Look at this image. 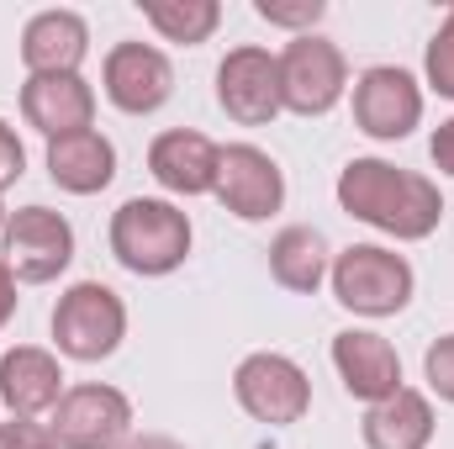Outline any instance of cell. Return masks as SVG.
I'll return each instance as SVG.
<instances>
[{
    "label": "cell",
    "instance_id": "cell-22",
    "mask_svg": "<svg viewBox=\"0 0 454 449\" xmlns=\"http://www.w3.org/2000/svg\"><path fill=\"white\" fill-rule=\"evenodd\" d=\"M254 11H259V21L286 27V32H296V37H307V32L328 16L323 0H254Z\"/></svg>",
    "mask_w": 454,
    "mask_h": 449
},
{
    "label": "cell",
    "instance_id": "cell-12",
    "mask_svg": "<svg viewBox=\"0 0 454 449\" xmlns=\"http://www.w3.org/2000/svg\"><path fill=\"white\" fill-rule=\"evenodd\" d=\"M101 85H106V101H112L116 112L148 116L175 96V64L153 43H116L112 53H106Z\"/></svg>",
    "mask_w": 454,
    "mask_h": 449
},
{
    "label": "cell",
    "instance_id": "cell-19",
    "mask_svg": "<svg viewBox=\"0 0 454 449\" xmlns=\"http://www.w3.org/2000/svg\"><path fill=\"white\" fill-rule=\"evenodd\" d=\"M359 434H364V449H428L434 445V402L402 386L364 413Z\"/></svg>",
    "mask_w": 454,
    "mask_h": 449
},
{
    "label": "cell",
    "instance_id": "cell-30",
    "mask_svg": "<svg viewBox=\"0 0 454 449\" xmlns=\"http://www.w3.org/2000/svg\"><path fill=\"white\" fill-rule=\"evenodd\" d=\"M5 217H11V212H5V201H0V232H5Z\"/></svg>",
    "mask_w": 454,
    "mask_h": 449
},
{
    "label": "cell",
    "instance_id": "cell-4",
    "mask_svg": "<svg viewBox=\"0 0 454 449\" xmlns=\"http://www.w3.org/2000/svg\"><path fill=\"white\" fill-rule=\"evenodd\" d=\"M121 338H127V307H121V296L112 286L80 280V286H69L59 296V307H53V343H59V354L96 365V359H106V354L121 349Z\"/></svg>",
    "mask_w": 454,
    "mask_h": 449
},
{
    "label": "cell",
    "instance_id": "cell-23",
    "mask_svg": "<svg viewBox=\"0 0 454 449\" xmlns=\"http://www.w3.org/2000/svg\"><path fill=\"white\" fill-rule=\"evenodd\" d=\"M423 75H428V85H434L444 101H454V5H450V16H444V27L434 32V43H428Z\"/></svg>",
    "mask_w": 454,
    "mask_h": 449
},
{
    "label": "cell",
    "instance_id": "cell-16",
    "mask_svg": "<svg viewBox=\"0 0 454 449\" xmlns=\"http://www.w3.org/2000/svg\"><path fill=\"white\" fill-rule=\"evenodd\" d=\"M59 397H64L59 354L37 343H16L0 354V402L11 407V418H43L59 407Z\"/></svg>",
    "mask_w": 454,
    "mask_h": 449
},
{
    "label": "cell",
    "instance_id": "cell-25",
    "mask_svg": "<svg viewBox=\"0 0 454 449\" xmlns=\"http://www.w3.org/2000/svg\"><path fill=\"white\" fill-rule=\"evenodd\" d=\"M0 449H59V445H53V434L43 423L11 418V423H0Z\"/></svg>",
    "mask_w": 454,
    "mask_h": 449
},
{
    "label": "cell",
    "instance_id": "cell-24",
    "mask_svg": "<svg viewBox=\"0 0 454 449\" xmlns=\"http://www.w3.org/2000/svg\"><path fill=\"white\" fill-rule=\"evenodd\" d=\"M423 375H428L434 397L454 402V334H444V338L428 343V354H423Z\"/></svg>",
    "mask_w": 454,
    "mask_h": 449
},
{
    "label": "cell",
    "instance_id": "cell-27",
    "mask_svg": "<svg viewBox=\"0 0 454 449\" xmlns=\"http://www.w3.org/2000/svg\"><path fill=\"white\" fill-rule=\"evenodd\" d=\"M428 154H434V164H439L444 175H454V116L434 127V138H428Z\"/></svg>",
    "mask_w": 454,
    "mask_h": 449
},
{
    "label": "cell",
    "instance_id": "cell-20",
    "mask_svg": "<svg viewBox=\"0 0 454 449\" xmlns=\"http://www.w3.org/2000/svg\"><path fill=\"white\" fill-rule=\"evenodd\" d=\"M333 259H328V238L317 227H280L275 243H270V275L296 291V296H312L323 280H328Z\"/></svg>",
    "mask_w": 454,
    "mask_h": 449
},
{
    "label": "cell",
    "instance_id": "cell-26",
    "mask_svg": "<svg viewBox=\"0 0 454 449\" xmlns=\"http://www.w3.org/2000/svg\"><path fill=\"white\" fill-rule=\"evenodd\" d=\"M21 169H27V148H21L16 127L0 116V191H5V185H16V180H21Z\"/></svg>",
    "mask_w": 454,
    "mask_h": 449
},
{
    "label": "cell",
    "instance_id": "cell-7",
    "mask_svg": "<svg viewBox=\"0 0 454 449\" xmlns=\"http://www.w3.org/2000/svg\"><path fill=\"white\" fill-rule=\"evenodd\" d=\"M280 59V106L296 116H328L348 91V64H343L339 43L307 32V37H291Z\"/></svg>",
    "mask_w": 454,
    "mask_h": 449
},
{
    "label": "cell",
    "instance_id": "cell-18",
    "mask_svg": "<svg viewBox=\"0 0 454 449\" xmlns=\"http://www.w3.org/2000/svg\"><path fill=\"white\" fill-rule=\"evenodd\" d=\"M48 175L59 191L69 196H96L116 180V148L112 138H101L96 127L85 132H69V138H53L48 143Z\"/></svg>",
    "mask_w": 454,
    "mask_h": 449
},
{
    "label": "cell",
    "instance_id": "cell-10",
    "mask_svg": "<svg viewBox=\"0 0 454 449\" xmlns=\"http://www.w3.org/2000/svg\"><path fill=\"white\" fill-rule=\"evenodd\" d=\"M217 106L243 127H264L286 112L280 106V59L259 43L232 48L217 64Z\"/></svg>",
    "mask_w": 454,
    "mask_h": 449
},
{
    "label": "cell",
    "instance_id": "cell-14",
    "mask_svg": "<svg viewBox=\"0 0 454 449\" xmlns=\"http://www.w3.org/2000/svg\"><path fill=\"white\" fill-rule=\"evenodd\" d=\"M21 116L48 143L69 138V132H85L96 122V91H90L85 75H27V85H21Z\"/></svg>",
    "mask_w": 454,
    "mask_h": 449
},
{
    "label": "cell",
    "instance_id": "cell-13",
    "mask_svg": "<svg viewBox=\"0 0 454 449\" xmlns=\"http://www.w3.org/2000/svg\"><path fill=\"white\" fill-rule=\"evenodd\" d=\"M217 164H223V148L207 132H191V127H169L148 143V175L169 196H212L217 191Z\"/></svg>",
    "mask_w": 454,
    "mask_h": 449
},
{
    "label": "cell",
    "instance_id": "cell-11",
    "mask_svg": "<svg viewBox=\"0 0 454 449\" xmlns=\"http://www.w3.org/2000/svg\"><path fill=\"white\" fill-rule=\"evenodd\" d=\"M212 196L223 201L232 217L264 223V217H275L280 201H286V175H280V164H275L264 148H254V143H227L223 164H217V191H212Z\"/></svg>",
    "mask_w": 454,
    "mask_h": 449
},
{
    "label": "cell",
    "instance_id": "cell-3",
    "mask_svg": "<svg viewBox=\"0 0 454 449\" xmlns=\"http://www.w3.org/2000/svg\"><path fill=\"white\" fill-rule=\"evenodd\" d=\"M333 296L339 307L359 312V318H396L407 302H412V264L396 254V248H380V243H348L343 254H333Z\"/></svg>",
    "mask_w": 454,
    "mask_h": 449
},
{
    "label": "cell",
    "instance_id": "cell-29",
    "mask_svg": "<svg viewBox=\"0 0 454 449\" xmlns=\"http://www.w3.org/2000/svg\"><path fill=\"white\" fill-rule=\"evenodd\" d=\"M121 449H185V445L169 439V434H137V439H127Z\"/></svg>",
    "mask_w": 454,
    "mask_h": 449
},
{
    "label": "cell",
    "instance_id": "cell-21",
    "mask_svg": "<svg viewBox=\"0 0 454 449\" xmlns=\"http://www.w3.org/2000/svg\"><path fill=\"white\" fill-rule=\"evenodd\" d=\"M143 16L148 27L164 37V43H180V48H196L217 32L223 21V5L217 0H143Z\"/></svg>",
    "mask_w": 454,
    "mask_h": 449
},
{
    "label": "cell",
    "instance_id": "cell-1",
    "mask_svg": "<svg viewBox=\"0 0 454 449\" xmlns=\"http://www.w3.org/2000/svg\"><path fill=\"white\" fill-rule=\"evenodd\" d=\"M339 207L354 223H370L375 232H391L402 243L428 238L444 223V196L428 175L396 169L386 159H348L339 169Z\"/></svg>",
    "mask_w": 454,
    "mask_h": 449
},
{
    "label": "cell",
    "instance_id": "cell-6",
    "mask_svg": "<svg viewBox=\"0 0 454 449\" xmlns=\"http://www.w3.org/2000/svg\"><path fill=\"white\" fill-rule=\"evenodd\" d=\"M0 259L21 286H48L69 270L74 259V227L53 207H21L5 217L0 232Z\"/></svg>",
    "mask_w": 454,
    "mask_h": 449
},
{
    "label": "cell",
    "instance_id": "cell-15",
    "mask_svg": "<svg viewBox=\"0 0 454 449\" xmlns=\"http://www.w3.org/2000/svg\"><path fill=\"white\" fill-rule=\"evenodd\" d=\"M333 370H339L343 391L359 402H386L391 391H402V359L391 349V338L370 334V328H343L333 338Z\"/></svg>",
    "mask_w": 454,
    "mask_h": 449
},
{
    "label": "cell",
    "instance_id": "cell-9",
    "mask_svg": "<svg viewBox=\"0 0 454 449\" xmlns=\"http://www.w3.org/2000/svg\"><path fill=\"white\" fill-rule=\"evenodd\" d=\"M423 122V85L396 69V64H375L354 80V127L375 143H396Z\"/></svg>",
    "mask_w": 454,
    "mask_h": 449
},
{
    "label": "cell",
    "instance_id": "cell-28",
    "mask_svg": "<svg viewBox=\"0 0 454 449\" xmlns=\"http://www.w3.org/2000/svg\"><path fill=\"white\" fill-rule=\"evenodd\" d=\"M11 312H16V275H11L5 259H0V328L11 323Z\"/></svg>",
    "mask_w": 454,
    "mask_h": 449
},
{
    "label": "cell",
    "instance_id": "cell-5",
    "mask_svg": "<svg viewBox=\"0 0 454 449\" xmlns=\"http://www.w3.org/2000/svg\"><path fill=\"white\" fill-rule=\"evenodd\" d=\"M232 397H238V407H243L254 423L286 429V423H301V418H307V407H312V381H307V370H301L291 354L259 349V354L238 359V370H232Z\"/></svg>",
    "mask_w": 454,
    "mask_h": 449
},
{
    "label": "cell",
    "instance_id": "cell-2",
    "mask_svg": "<svg viewBox=\"0 0 454 449\" xmlns=\"http://www.w3.org/2000/svg\"><path fill=\"white\" fill-rule=\"evenodd\" d=\"M112 254L121 270H132L143 280L175 275L191 259V217L175 201L132 196L112 212Z\"/></svg>",
    "mask_w": 454,
    "mask_h": 449
},
{
    "label": "cell",
    "instance_id": "cell-17",
    "mask_svg": "<svg viewBox=\"0 0 454 449\" xmlns=\"http://www.w3.org/2000/svg\"><path fill=\"white\" fill-rule=\"evenodd\" d=\"M85 53H90V27L80 11H37L21 27L27 75H80Z\"/></svg>",
    "mask_w": 454,
    "mask_h": 449
},
{
    "label": "cell",
    "instance_id": "cell-8",
    "mask_svg": "<svg viewBox=\"0 0 454 449\" xmlns=\"http://www.w3.org/2000/svg\"><path fill=\"white\" fill-rule=\"evenodd\" d=\"M48 434L59 449H121L132 439V402L101 381L69 386L53 407Z\"/></svg>",
    "mask_w": 454,
    "mask_h": 449
}]
</instances>
